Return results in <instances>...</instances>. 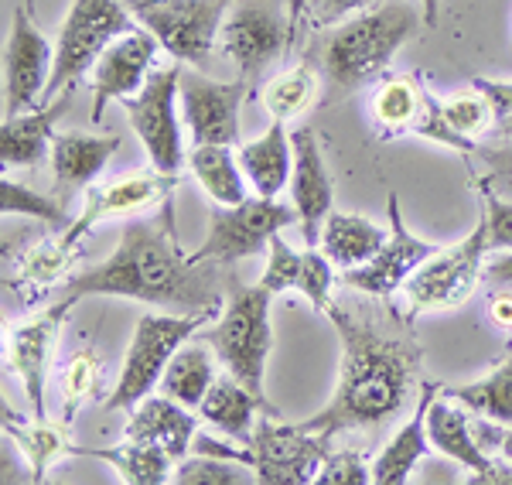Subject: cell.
Listing matches in <instances>:
<instances>
[{
    "label": "cell",
    "instance_id": "cell-9",
    "mask_svg": "<svg viewBox=\"0 0 512 485\" xmlns=\"http://www.w3.org/2000/svg\"><path fill=\"white\" fill-rule=\"evenodd\" d=\"M294 35V0H233L219 31V48L239 69V79L253 82L291 52Z\"/></svg>",
    "mask_w": 512,
    "mask_h": 485
},
{
    "label": "cell",
    "instance_id": "cell-18",
    "mask_svg": "<svg viewBox=\"0 0 512 485\" xmlns=\"http://www.w3.org/2000/svg\"><path fill=\"white\" fill-rule=\"evenodd\" d=\"M246 86L239 82L209 79L202 69L181 62V113H185L192 144H239V106Z\"/></svg>",
    "mask_w": 512,
    "mask_h": 485
},
{
    "label": "cell",
    "instance_id": "cell-51",
    "mask_svg": "<svg viewBox=\"0 0 512 485\" xmlns=\"http://www.w3.org/2000/svg\"><path fill=\"white\" fill-rule=\"evenodd\" d=\"M495 137H509V141H512V113H509V117L495 120Z\"/></svg>",
    "mask_w": 512,
    "mask_h": 485
},
{
    "label": "cell",
    "instance_id": "cell-49",
    "mask_svg": "<svg viewBox=\"0 0 512 485\" xmlns=\"http://www.w3.org/2000/svg\"><path fill=\"white\" fill-rule=\"evenodd\" d=\"M482 281L512 287V253L509 250H499V253H489V257H485Z\"/></svg>",
    "mask_w": 512,
    "mask_h": 485
},
{
    "label": "cell",
    "instance_id": "cell-4",
    "mask_svg": "<svg viewBox=\"0 0 512 485\" xmlns=\"http://www.w3.org/2000/svg\"><path fill=\"white\" fill-rule=\"evenodd\" d=\"M270 301H274V291H267L263 284L256 287L233 284L219 322L205 328V332H198L195 339L209 342L219 366L233 380L243 383L246 390H253L263 400L270 417H280V410L267 400V386H263L267 383V356H270V345H274Z\"/></svg>",
    "mask_w": 512,
    "mask_h": 485
},
{
    "label": "cell",
    "instance_id": "cell-42",
    "mask_svg": "<svg viewBox=\"0 0 512 485\" xmlns=\"http://www.w3.org/2000/svg\"><path fill=\"white\" fill-rule=\"evenodd\" d=\"M475 188L485 205V236H489V253L512 250V199H502L495 188L482 178H475Z\"/></svg>",
    "mask_w": 512,
    "mask_h": 485
},
{
    "label": "cell",
    "instance_id": "cell-17",
    "mask_svg": "<svg viewBox=\"0 0 512 485\" xmlns=\"http://www.w3.org/2000/svg\"><path fill=\"white\" fill-rule=\"evenodd\" d=\"M386 216H390V240H386L383 250L369 263L342 270V277H338V284L352 287V291L366 294V298H390V294L403 291V284L410 281V274L420 263L431 260L441 250L437 243H427L410 233L407 223H403V209L396 195L386 199Z\"/></svg>",
    "mask_w": 512,
    "mask_h": 485
},
{
    "label": "cell",
    "instance_id": "cell-29",
    "mask_svg": "<svg viewBox=\"0 0 512 485\" xmlns=\"http://www.w3.org/2000/svg\"><path fill=\"white\" fill-rule=\"evenodd\" d=\"M386 240H390V229L369 223V219H362V216H352V212L332 209V216L321 226L318 246L328 253V260H332L338 270H352L373 260L386 246Z\"/></svg>",
    "mask_w": 512,
    "mask_h": 485
},
{
    "label": "cell",
    "instance_id": "cell-14",
    "mask_svg": "<svg viewBox=\"0 0 512 485\" xmlns=\"http://www.w3.org/2000/svg\"><path fill=\"white\" fill-rule=\"evenodd\" d=\"M69 311L72 304L59 298L55 304H48V308L35 311L31 318H24L21 325H14L4 339L7 369L21 380L35 421H45V380H48V369H52L55 345H59Z\"/></svg>",
    "mask_w": 512,
    "mask_h": 485
},
{
    "label": "cell",
    "instance_id": "cell-8",
    "mask_svg": "<svg viewBox=\"0 0 512 485\" xmlns=\"http://www.w3.org/2000/svg\"><path fill=\"white\" fill-rule=\"evenodd\" d=\"M369 120L379 141H396V137H420L461 154H475L478 141H468L444 120V103L417 76H383L369 100Z\"/></svg>",
    "mask_w": 512,
    "mask_h": 485
},
{
    "label": "cell",
    "instance_id": "cell-38",
    "mask_svg": "<svg viewBox=\"0 0 512 485\" xmlns=\"http://www.w3.org/2000/svg\"><path fill=\"white\" fill-rule=\"evenodd\" d=\"M175 482L178 485H253L256 475L246 472L243 462H229L219 455H202L181 458L175 465Z\"/></svg>",
    "mask_w": 512,
    "mask_h": 485
},
{
    "label": "cell",
    "instance_id": "cell-12",
    "mask_svg": "<svg viewBox=\"0 0 512 485\" xmlns=\"http://www.w3.org/2000/svg\"><path fill=\"white\" fill-rule=\"evenodd\" d=\"M297 223V209L277 199H243L239 205H212V229L205 243L192 250L195 263H233L256 257V253H270V240L284 226Z\"/></svg>",
    "mask_w": 512,
    "mask_h": 485
},
{
    "label": "cell",
    "instance_id": "cell-6",
    "mask_svg": "<svg viewBox=\"0 0 512 485\" xmlns=\"http://www.w3.org/2000/svg\"><path fill=\"white\" fill-rule=\"evenodd\" d=\"M127 31H134V14L127 11L123 0H72L69 14L62 21L59 41H55L52 79L45 86L41 106L76 89V82L86 72H93L99 55Z\"/></svg>",
    "mask_w": 512,
    "mask_h": 485
},
{
    "label": "cell",
    "instance_id": "cell-30",
    "mask_svg": "<svg viewBox=\"0 0 512 485\" xmlns=\"http://www.w3.org/2000/svg\"><path fill=\"white\" fill-rule=\"evenodd\" d=\"M256 410H260V414H267L263 400L226 373V376H219V380L212 383L209 393H205V400L198 404V417H202L205 424L219 427L226 438L246 445V441L253 438Z\"/></svg>",
    "mask_w": 512,
    "mask_h": 485
},
{
    "label": "cell",
    "instance_id": "cell-35",
    "mask_svg": "<svg viewBox=\"0 0 512 485\" xmlns=\"http://www.w3.org/2000/svg\"><path fill=\"white\" fill-rule=\"evenodd\" d=\"M263 110L274 120H294L321 103V76L311 62H301L294 69L280 72L263 86Z\"/></svg>",
    "mask_w": 512,
    "mask_h": 485
},
{
    "label": "cell",
    "instance_id": "cell-37",
    "mask_svg": "<svg viewBox=\"0 0 512 485\" xmlns=\"http://www.w3.org/2000/svg\"><path fill=\"white\" fill-rule=\"evenodd\" d=\"M0 209H4V216H28V219H35V223L62 226V229L72 226L59 195H38V192H31L28 185L11 182V178L0 182Z\"/></svg>",
    "mask_w": 512,
    "mask_h": 485
},
{
    "label": "cell",
    "instance_id": "cell-39",
    "mask_svg": "<svg viewBox=\"0 0 512 485\" xmlns=\"http://www.w3.org/2000/svg\"><path fill=\"white\" fill-rule=\"evenodd\" d=\"M444 120H448L461 137L478 141V137L495 130L499 113H495V106L489 103V96L472 86L468 93H458V96H451V100H444Z\"/></svg>",
    "mask_w": 512,
    "mask_h": 485
},
{
    "label": "cell",
    "instance_id": "cell-26",
    "mask_svg": "<svg viewBox=\"0 0 512 485\" xmlns=\"http://www.w3.org/2000/svg\"><path fill=\"white\" fill-rule=\"evenodd\" d=\"M120 151L117 134H55L52 137V175L55 192H69V188H89L99 178V171L110 164L113 154Z\"/></svg>",
    "mask_w": 512,
    "mask_h": 485
},
{
    "label": "cell",
    "instance_id": "cell-21",
    "mask_svg": "<svg viewBox=\"0 0 512 485\" xmlns=\"http://www.w3.org/2000/svg\"><path fill=\"white\" fill-rule=\"evenodd\" d=\"M291 144H294L291 199L297 209V226H301L304 243L318 246L321 226L332 216V202H335L332 175H328L325 158H321V144H318L315 130L311 127L291 130Z\"/></svg>",
    "mask_w": 512,
    "mask_h": 485
},
{
    "label": "cell",
    "instance_id": "cell-28",
    "mask_svg": "<svg viewBox=\"0 0 512 485\" xmlns=\"http://www.w3.org/2000/svg\"><path fill=\"white\" fill-rule=\"evenodd\" d=\"M69 455H82V458H96V462H106L113 472L120 475V482L130 485H164L175 482V455L161 445H144V441H127L113 448H89V445H72Z\"/></svg>",
    "mask_w": 512,
    "mask_h": 485
},
{
    "label": "cell",
    "instance_id": "cell-16",
    "mask_svg": "<svg viewBox=\"0 0 512 485\" xmlns=\"http://www.w3.org/2000/svg\"><path fill=\"white\" fill-rule=\"evenodd\" d=\"M52 65L55 48L31 21V4H18L4 52V117L38 110L48 79H52Z\"/></svg>",
    "mask_w": 512,
    "mask_h": 485
},
{
    "label": "cell",
    "instance_id": "cell-52",
    "mask_svg": "<svg viewBox=\"0 0 512 485\" xmlns=\"http://www.w3.org/2000/svg\"><path fill=\"white\" fill-rule=\"evenodd\" d=\"M24 4H31V0H24Z\"/></svg>",
    "mask_w": 512,
    "mask_h": 485
},
{
    "label": "cell",
    "instance_id": "cell-24",
    "mask_svg": "<svg viewBox=\"0 0 512 485\" xmlns=\"http://www.w3.org/2000/svg\"><path fill=\"white\" fill-rule=\"evenodd\" d=\"M441 393V383L424 380V393H420L414 414L410 421L393 434L383 445V451L373 458V485H403L410 482L414 468L420 458H427L431 451V438H427V414H431V404Z\"/></svg>",
    "mask_w": 512,
    "mask_h": 485
},
{
    "label": "cell",
    "instance_id": "cell-44",
    "mask_svg": "<svg viewBox=\"0 0 512 485\" xmlns=\"http://www.w3.org/2000/svg\"><path fill=\"white\" fill-rule=\"evenodd\" d=\"M475 158L485 164L482 182L495 188L502 199H512V141L499 137V144H478Z\"/></svg>",
    "mask_w": 512,
    "mask_h": 485
},
{
    "label": "cell",
    "instance_id": "cell-23",
    "mask_svg": "<svg viewBox=\"0 0 512 485\" xmlns=\"http://www.w3.org/2000/svg\"><path fill=\"white\" fill-rule=\"evenodd\" d=\"M198 431V417L188 414L185 404L171 397H151L147 393L144 400H137L130 407V417L123 424V438L127 441H144V445H161L175 455V462L188 455Z\"/></svg>",
    "mask_w": 512,
    "mask_h": 485
},
{
    "label": "cell",
    "instance_id": "cell-27",
    "mask_svg": "<svg viewBox=\"0 0 512 485\" xmlns=\"http://www.w3.org/2000/svg\"><path fill=\"white\" fill-rule=\"evenodd\" d=\"M236 161H239V168H243L246 182L256 188V195L277 199L294 171V144H291V134H287L284 120H274L267 127V134L256 137V141L239 144Z\"/></svg>",
    "mask_w": 512,
    "mask_h": 485
},
{
    "label": "cell",
    "instance_id": "cell-33",
    "mask_svg": "<svg viewBox=\"0 0 512 485\" xmlns=\"http://www.w3.org/2000/svg\"><path fill=\"white\" fill-rule=\"evenodd\" d=\"M188 168L216 205H239L246 199V175L229 144H195L188 151Z\"/></svg>",
    "mask_w": 512,
    "mask_h": 485
},
{
    "label": "cell",
    "instance_id": "cell-2",
    "mask_svg": "<svg viewBox=\"0 0 512 485\" xmlns=\"http://www.w3.org/2000/svg\"><path fill=\"white\" fill-rule=\"evenodd\" d=\"M89 294H117V298L164 304L188 311H222V263H195L192 253L178 243L175 195L164 199L151 216L130 219L120 236V246L110 260L96 263L65 281L62 301L76 304Z\"/></svg>",
    "mask_w": 512,
    "mask_h": 485
},
{
    "label": "cell",
    "instance_id": "cell-43",
    "mask_svg": "<svg viewBox=\"0 0 512 485\" xmlns=\"http://www.w3.org/2000/svg\"><path fill=\"white\" fill-rule=\"evenodd\" d=\"M318 485H366L373 482V465L362 458V451L342 448V451H328L325 465L318 472Z\"/></svg>",
    "mask_w": 512,
    "mask_h": 485
},
{
    "label": "cell",
    "instance_id": "cell-15",
    "mask_svg": "<svg viewBox=\"0 0 512 485\" xmlns=\"http://www.w3.org/2000/svg\"><path fill=\"white\" fill-rule=\"evenodd\" d=\"M178 185H181V175H164L158 168L134 171V175L117 178V182H110V185H89L86 195H82V212L72 219V226L65 229L59 240L65 246H79L96 229V223L158 209L164 199H171V195L178 192Z\"/></svg>",
    "mask_w": 512,
    "mask_h": 485
},
{
    "label": "cell",
    "instance_id": "cell-46",
    "mask_svg": "<svg viewBox=\"0 0 512 485\" xmlns=\"http://www.w3.org/2000/svg\"><path fill=\"white\" fill-rule=\"evenodd\" d=\"M472 434L485 455L512 462V427L489 421V417H478V421H472Z\"/></svg>",
    "mask_w": 512,
    "mask_h": 485
},
{
    "label": "cell",
    "instance_id": "cell-32",
    "mask_svg": "<svg viewBox=\"0 0 512 485\" xmlns=\"http://www.w3.org/2000/svg\"><path fill=\"white\" fill-rule=\"evenodd\" d=\"M4 431L7 438L18 441V448L24 451L31 465V482L41 485L48 482V468H52L55 458L69 455L72 451V424L69 421H35V424H24L11 410H4Z\"/></svg>",
    "mask_w": 512,
    "mask_h": 485
},
{
    "label": "cell",
    "instance_id": "cell-3",
    "mask_svg": "<svg viewBox=\"0 0 512 485\" xmlns=\"http://www.w3.org/2000/svg\"><path fill=\"white\" fill-rule=\"evenodd\" d=\"M420 24H424V11L400 4V0H383L335 28L311 31V48L304 62L315 65L321 76L318 106L342 103L362 86L383 79L396 52L417 35Z\"/></svg>",
    "mask_w": 512,
    "mask_h": 485
},
{
    "label": "cell",
    "instance_id": "cell-1",
    "mask_svg": "<svg viewBox=\"0 0 512 485\" xmlns=\"http://www.w3.org/2000/svg\"><path fill=\"white\" fill-rule=\"evenodd\" d=\"M328 318L342 339L338 386L325 410L301 427L332 441L349 431H376L390 417H400L417 390L424 349L400 318H359L338 304L328 308Z\"/></svg>",
    "mask_w": 512,
    "mask_h": 485
},
{
    "label": "cell",
    "instance_id": "cell-31",
    "mask_svg": "<svg viewBox=\"0 0 512 485\" xmlns=\"http://www.w3.org/2000/svg\"><path fill=\"white\" fill-rule=\"evenodd\" d=\"M216 380L219 376H216V352H212V345L202 339H188L171 356L158 390L185 407H198Z\"/></svg>",
    "mask_w": 512,
    "mask_h": 485
},
{
    "label": "cell",
    "instance_id": "cell-7",
    "mask_svg": "<svg viewBox=\"0 0 512 485\" xmlns=\"http://www.w3.org/2000/svg\"><path fill=\"white\" fill-rule=\"evenodd\" d=\"M219 311H188V315H140L130 339L127 359H123V373L117 386L110 390V397L103 400L106 410H130L137 400H144L154 386L161 383L164 369H168L171 356L195 339L205 325L216 318Z\"/></svg>",
    "mask_w": 512,
    "mask_h": 485
},
{
    "label": "cell",
    "instance_id": "cell-48",
    "mask_svg": "<svg viewBox=\"0 0 512 485\" xmlns=\"http://www.w3.org/2000/svg\"><path fill=\"white\" fill-rule=\"evenodd\" d=\"M489 322L499 332L512 335V287H499L489 294Z\"/></svg>",
    "mask_w": 512,
    "mask_h": 485
},
{
    "label": "cell",
    "instance_id": "cell-47",
    "mask_svg": "<svg viewBox=\"0 0 512 485\" xmlns=\"http://www.w3.org/2000/svg\"><path fill=\"white\" fill-rule=\"evenodd\" d=\"M475 89H482L489 96V103L495 106L499 117H509L512 113V82H502V79H485V76H475L472 79Z\"/></svg>",
    "mask_w": 512,
    "mask_h": 485
},
{
    "label": "cell",
    "instance_id": "cell-10",
    "mask_svg": "<svg viewBox=\"0 0 512 485\" xmlns=\"http://www.w3.org/2000/svg\"><path fill=\"white\" fill-rule=\"evenodd\" d=\"M489 257V236H485V219L472 233L454 246H441L431 260H424L403 284L407 298V322H414L424 311H448L461 308L482 281V267Z\"/></svg>",
    "mask_w": 512,
    "mask_h": 485
},
{
    "label": "cell",
    "instance_id": "cell-20",
    "mask_svg": "<svg viewBox=\"0 0 512 485\" xmlns=\"http://www.w3.org/2000/svg\"><path fill=\"white\" fill-rule=\"evenodd\" d=\"M158 48L161 41L151 31L134 28L99 55V62L93 65V123L103 120L106 103L127 100L144 89L147 76L154 72Z\"/></svg>",
    "mask_w": 512,
    "mask_h": 485
},
{
    "label": "cell",
    "instance_id": "cell-34",
    "mask_svg": "<svg viewBox=\"0 0 512 485\" xmlns=\"http://www.w3.org/2000/svg\"><path fill=\"white\" fill-rule=\"evenodd\" d=\"M441 397L458 400V404H465L478 417H489V421L512 427V356L495 366L489 376H482V380L441 386Z\"/></svg>",
    "mask_w": 512,
    "mask_h": 485
},
{
    "label": "cell",
    "instance_id": "cell-36",
    "mask_svg": "<svg viewBox=\"0 0 512 485\" xmlns=\"http://www.w3.org/2000/svg\"><path fill=\"white\" fill-rule=\"evenodd\" d=\"M99 383H103V356H99L93 345H79L62 363V373H59L62 421L76 424V414L96 397Z\"/></svg>",
    "mask_w": 512,
    "mask_h": 485
},
{
    "label": "cell",
    "instance_id": "cell-41",
    "mask_svg": "<svg viewBox=\"0 0 512 485\" xmlns=\"http://www.w3.org/2000/svg\"><path fill=\"white\" fill-rule=\"evenodd\" d=\"M297 277H301V253L277 233L274 240H270V257H267V267H263L260 284L274 294L297 291Z\"/></svg>",
    "mask_w": 512,
    "mask_h": 485
},
{
    "label": "cell",
    "instance_id": "cell-50",
    "mask_svg": "<svg viewBox=\"0 0 512 485\" xmlns=\"http://www.w3.org/2000/svg\"><path fill=\"white\" fill-rule=\"evenodd\" d=\"M437 7H441V0H420V11H424V28H434V24H437Z\"/></svg>",
    "mask_w": 512,
    "mask_h": 485
},
{
    "label": "cell",
    "instance_id": "cell-40",
    "mask_svg": "<svg viewBox=\"0 0 512 485\" xmlns=\"http://www.w3.org/2000/svg\"><path fill=\"white\" fill-rule=\"evenodd\" d=\"M335 263L328 260L325 250H315V246H308V250L301 253V277H297V291L304 294L311 304H315L318 311L332 308V287H335Z\"/></svg>",
    "mask_w": 512,
    "mask_h": 485
},
{
    "label": "cell",
    "instance_id": "cell-45",
    "mask_svg": "<svg viewBox=\"0 0 512 485\" xmlns=\"http://www.w3.org/2000/svg\"><path fill=\"white\" fill-rule=\"evenodd\" d=\"M376 0H304V24L308 31H325L335 24L349 21L352 14L366 11Z\"/></svg>",
    "mask_w": 512,
    "mask_h": 485
},
{
    "label": "cell",
    "instance_id": "cell-22",
    "mask_svg": "<svg viewBox=\"0 0 512 485\" xmlns=\"http://www.w3.org/2000/svg\"><path fill=\"white\" fill-rule=\"evenodd\" d=\"M86 257L79 246H65L62 240H35L18 253L14 274H7V291H14L24 308H35L52 294L55 284L69 281L72 267Z\"/></svg>",
    "mask_w": 512,
    "mask_h": 485
},
{
    "label": "cell",
    "instance_id": "cell-25",
    "mask_svg": "<svg viewBox=\"0 0 512 485\" xmlns=\"http://www.w3.org/2000/svg\"><path fill=\"white\" fill-rule=\"evenodd\" d=\"M69 103H72V89L31 113L4 117V127H0V161H4L7 171L35 168V164L45 161V154H52V137H55L52 127L69 110Z\"/></svg>",
    "mask_w": 512,
    "mask_h": 485
},
{
    "label": "cell",
    "instance_id": "cell-13",
    "mask_svg": "<svg viewBox=\"0 0 512 485\" xmlns=\"http://www.w3.org/2000/svg\"><path fill=\"white\" fill-rule=\"evenodd\" d=\"M181 93V62L154 69L147 76L144 89L127 96L123 110L134 127V134L144 144L147 158L164 175H178L185 164V141H181V123L175 113V100Z\"/></svg>",
    "mask_w": 512,
    "mask_h": 485
},
{
    "label": "cell",
    "instance_id": "cell-5",
    "mask_svg": "<svg viewBox=\"0 0 512 485\" xmlns=\"http://www.w3.org/2000/svg\"><path fill=\"white\" fill-rule=\"evenodd\" d=\"M192 448L202 455L243 462L246 468H253L256 482L263 485H308L318 479L321 465L332 451V441L315 431H304L301 424H280L277 417L260 414L253 438L243 448H233L226 441L209 438V434H195Z\"/></svg>",
    "mask_w": 512,
    "mask_h": 485
},
{
    "label": "cell",
    "instance_id": "cell-11",
    "mask_svg": "<svg viewBox=\"0 0 512 485\" xmlns=\"http://www.w3.org/2000/svg\"><path fill=\"white\" fill-rule=\"evenodd\" d=\"M140 28L161 41L175 62L202 69L219 45L233 0H123Z\"/></svg>",
    "mask_w": 512,
    "mask_h": 485
},
{
    "label": "cell",
    "instance_id": "cell-19",
    "mask_svg": "<svg viewBox=\"0 0 512 485\" xmlns=\"http://www.w3.org/2000/svg\"><path fill=\"white\" fill-rule=\"evenodd\" d=\"M427 438H431V448L441 451L444 458L465 465L468 482L478 485H512V468L502 465V458H492L478 448L475 434H472V410L451 397H441L431 404V414H427Z\"/></svg>",
    "mask_w": 512,
    "mask_h": 485
}]
</instances>
